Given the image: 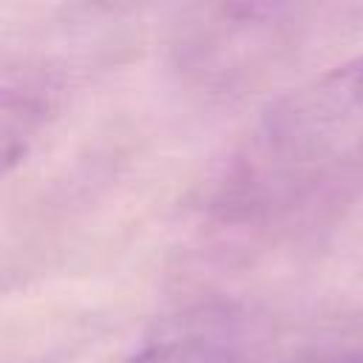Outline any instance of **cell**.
<instances>
[{"instance_id": "3", "label": "cell", "mask_w": 363, "mask_h": 363, "mask_svg": "<svg viewBox=\"0 0 363 363\" xmlns=\"http://www.w3.org/2000/svg\"><path fill=\"white\" fill-rule=\"evenodd\" d=\"M318 363H363V352L340 354V357H329V360H318Z\"/></svg>"}, {"instance_id": "2", "label": "cell", "mask_w": 363, "mask_h": 363, "mask_svg": "<svg viewBox=\"0 0 363 363\" xmlns=\"http://www.w3.org/2000/svg\"><path fill=\"white\" fill-rule=\"evenodd\" d=\"M139 363H241L230 349L204 340H176L150 349Z\"/></svg>"}, {"instance_id": "1", "label": "cell", "mask_w": 363, "mask_h": 363, "mask_svg": "<svg viewBox=\"0 0 363 363\" xmlns=\"http://www.w3.org/2000/svg\"><path fill=\"white\" fill-rule=\"evenodd\" d=\"M269 145L292 162L363 153V54L284 96L267 116Z\"/></svg>"}]
</instances>
